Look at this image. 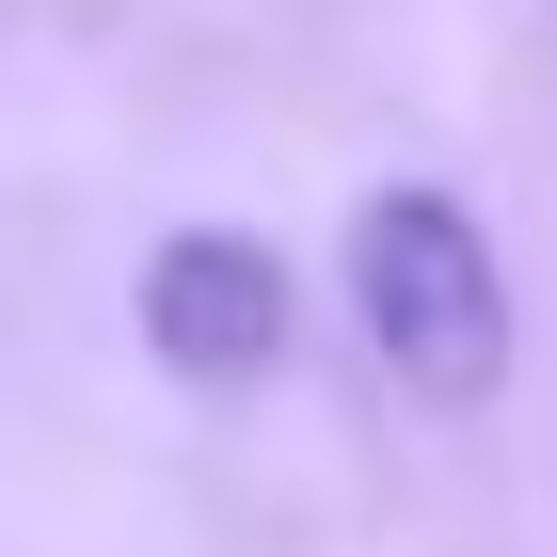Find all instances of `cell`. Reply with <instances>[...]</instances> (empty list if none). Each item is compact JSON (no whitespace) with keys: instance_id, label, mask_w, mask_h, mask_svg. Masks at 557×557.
<instances>
[{"instance_id":"cell-2","label":"cell","mask_w":557,"mask_h":557,"mask_svg":"<svg viewBox=\"0 0 557 557\" xmlns=\"http://www.w3.org/2000/svg\"><path fill=\"white\" fill-rule=\"evenodd\" d=\"M144 350H160L175 383H271L287 367V256L239 239V223H175L160 256H144Z\"/></svg>"},{"instance_id":"cell-1","label":"cell","mask_w":557,"mask_h":557,"mask_svg":"<svg viewBox=\"0 0 557 557\" xmlns=\"http://www.w3.org/2000/svg\"><path fill=\"white\" fill-rule=\"evenodd\" d=\"M350 302H367V350L414 398H494L510 383V287H494V239H478L462 191H367Z\"/></svg>"}]
</instances>
